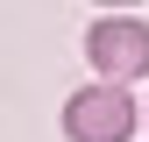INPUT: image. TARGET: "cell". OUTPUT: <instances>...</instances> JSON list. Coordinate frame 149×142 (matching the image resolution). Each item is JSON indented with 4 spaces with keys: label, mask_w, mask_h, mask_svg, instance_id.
<instances>
[{
    "label": "cell",
    "mask_w": 149,
    "mask_h": 142,
    "mask_svg": "<svg viewBox=\"0 0 149 142\" xmlns=\"http://www.w3.org/2000/svg\"><path fill=\"white\" fill-rule=\"evenodd\" d=\"M85 64L100 71V78L142 85L149 78V22H135L128 7H107L100 22L85 29Z\"/></svg>",
    "instance_id": "6da1fadb"
},
{
    "label": "cell",
    "mask_w": 149,
    "mask_h": 142,
    "mask_svg": "<svg viewBox=\"0 0 149 142\" xmlns=\"http://www.w3.org/2000/svg\"><path fill=\"white\" fill-rule=\"evenodd\" d=\"M92 7H142V0H92Z\"/></svg>",
    "instance_id": "3957f363"
},
{
    "label": "cell",
    "mask_w": 149,
    "mask_h": 142,
    "mask_svg": "<svg viewBox=\"0 0 149 142\" xmlns=\"http://www.w3.org/2000/svg\"><path fill=\"white\" fill-rule=\"evenodd\" d=\"M135 93L121 78H100V85H78L64 100V142H128L135 135Z\"/></svg>",
    "instance_id": "7a4b0ae2"
}]
</instances>
